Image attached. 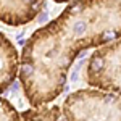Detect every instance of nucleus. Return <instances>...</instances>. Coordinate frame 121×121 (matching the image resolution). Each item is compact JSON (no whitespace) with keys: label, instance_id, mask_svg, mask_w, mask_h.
I'll return each instance as SVG.
<instances>
[{"label":"nucleus","instance_id":"obj_4","mask_svg":"<svg viewBox=\"0 0 121 121\" xmlns=\"http://www.w3.org/2000/svg\"><path fill=\"white\" fill-rule=\"evenodd\" d=\"M45 0H0V21L8 26H23L44 11Z\"/></svg>","mask_w":121,"mask_h":121},{"label":"nucleus","instance_id":"obj_1","mask_svg":"<svg viewBox=\"0 0 121 121\" xmlns=\"http://www.w3.org/2000/svg\"><path fill=\"white\" fill-rule=\"evenodd\" d=\"M121 39V0H73L60 16L36 29L21 50L18 79L32 108L66 89L68 71L87 48Z\"/></svg>","mask_w":121,"mask_h":121},{"label":"nucleus","instance_id":"obj_3","mask_svg":"<svg viewBox=\"0 0 121 121\" xmlns=\"http://www.w3.org/2000/svg\"><path fill=\"white\" fill-rule=\"evenodd\" d=\"M86 79L91 87L121 95V39L94 50L87 61Z\"/></svg>","mask_w":121,"mask_h":121},{"label":"nucleus","instance_id":"obj_6","mask_svg":"<svg viewBox=\"0 0 121 121\" xmlns=\"http://www.w3.org/2000/svg\"><path fill=\"white\" fill-rule=\"evenodd\" d=\"M21 121H68L63 108L56 105H44L21 112Z\"/></svg>","mask_w":121,"mask_h":121},{"label":"nucleus","instance_id":"obj_7","mask_svg":"<svg viewBox=\"0 0 121 121\" xmlns=\"http://www.w3.org/2000/svg\"><path fill=\"white\" fill-rule=\"evenodd\" d=\"M0 121H21V113L3 97H0Z\"/></svg>","mask_w":121,"mask_h":121},{"label":"nucleus","instance_id":"obj_8","mask_svg":"<svg viewBox=\"0 0 121 121\" xmlns=\"http://www.w3.org/2000/svg\"><path fill=\"white\" fill-rule=\"evenodd\" d=\"M47 19H48V15H47V11L44 10V11H42V13L37 16V21H39V23H45Z\"/></svg>","mask_w":121,"mask_h":121},{"label":"nucleus","instance_id":"obj_2","mask_svg":"<svg viewBox=\"0 0 121 121\" xmlns=\"http://www.w3.org/2000/svg\"><path fill=\"white\" fill-rule=\"evenodd\" d=\"M68 121H121V95L100 89H81L63 102Z\"/></svg>","mask_w":121,"mask_h":121},{"label":"nucleus","instance_id":"obj_9","mask_svg":"<svg viewBox=\"0 0 121 121\" xmlns=\"http://www.w3.org/2000/svg\"><path fill=\"white\" fill-rule=\"evenodd\" d=\"M55 3H68V2H71V0H53Z\"/></svg>","mask_w":121,"mask_h":121},{"label":"nucleus","instance_id":"obj_5","mask_svg":"<svg viewBox=\"0 0 121 121\" xmlns=\"http://www.w3.org/2000/svg\"><path fill=\"white\" fill-rule=\"evenodd\" d=\"M18 50L3 32H0V94L16 81L19 73Z\"/></svg>","mask_w":121,"mask_h":121}]
</instances>
